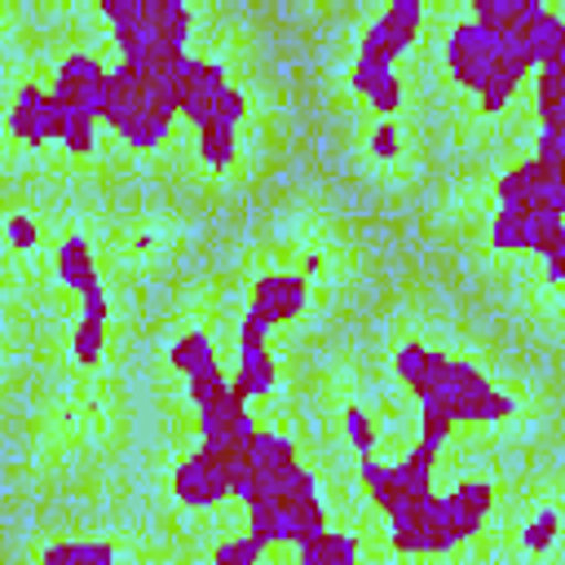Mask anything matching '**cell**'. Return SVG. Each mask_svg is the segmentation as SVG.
Instances as JSON below:
<instances>
[{"instance_id": "obj_1", "label": "cell", "mask_w": 565, "mask_h": 565, "mask_svg": "<svg viewBox=\"0 0 565 565\" xmlns=\"http://www.w3.org/2000/svg\"><path fill=\"white\" fill-rule=\"evenodd\" d=\"M234 463H238V459H230L225 450L199 441V450H190V455L177 463V472H172V494H177V503L203 512V508H216L221 499H230Z\"/></svg>"}, {"instance_id": "obj_2", "label": "cell", "mask_w": 565, "mask_h": 565, "mask_svg": "<svg viewBox=\"0 0 565 565\" xmlns=\"http://www.w3.org/2000/svg\"><path fill=\"white\" fill-rule=\"evenodd\" d=\"M419 22H424V9L419 0H393L362 35H358V57L362 66H380V71H393V62L415 44L419 35Z\"/></svg>"}, {"instance_id": "obj_3", "label": "cell", "mask_w": 565, "mask_h": 565, "mask_svg": "<svg viewBox=\"0 0 565 565\" xmlns=\"http://www.w3.org/2000/svg\"><path fill=\"white\" fill-rule=\"evenodd\" d=\"M66 119H71V110H66V106L53 97V88L22 84V88L13 93V102H9L4 128H9V132L22 141V146L40 150V146H49V141H57V137H62Z\"/></svg>"}, {"instance_id": "obj_4", "label": "cell", "mask_w": 565, "mask_h": 565, "mask_svg": "<svg viewBox=\"0 0 565 565\" xmlns=\"http://www.w3.org/2000/svg\"><path fill=\"white\" fill-rule=\"evenodd\" d=\"M441 57H446V75H450L459 88L481 93V84H486L490 71H494V35H490L481 22L463 18V22H455V26L446 31Z\"/></svg>"}, {"instance_id": "obj_5", "label": "cell", "mask_w": 565, "mask_h": 565, "mask_svg": "<svg viewBox=\"0 0 565 565\" xmlns=\"http://www.w3.org/2000/svg\"><path fill=\"white\" fill-rule=\"evenodd\" d=\"M388 543L402 556H446V552L459 547L450 539V530H446V508H441L437 494L415 503V508H406L402 516H393L388 521Z\"/></svg>"}, {"instance_id": "obj_6", "label": "cell", "mask_w": 565, "mask_h": 565, "mask_svg": "<svg viewBox=\"0 0 565 565\" xmlns=\"http://www.w3.org/2000/svg\"><path fill=\"white\" fill-rule=\"evenodd\" d=\"M106 79L110 71L102 66V57L93 53H66L53 71V97L75 110V115H93L102 124V97H106Z\"/></svg>"}, {"instance_id": "obj_7", "label": "cell", "mask_w": 565, "mask_h": 565, "mask_svg": "<svg viewBox=\"0 0 565 565\" xmlns=\"http://www.w3.org/2000/svg\"><path fill=\"white\" fill-rule=\"evenodd\" d=\"M172 88H177V110L199 128L212 119V106L230 88V75L216 57H185L172 75Z\"/></svg>"}, {"instance_id": "obj_8", "label": "cell", "mask_w": 565, "mask_h": 565, "mask_svg": "<svg viewBox=\"0 0 565 565\" xmlns=\"http://www.w3.org/2000/svg\"><path fill=\"white\" fill-rule=\"evenodd\" d=\"M305 305H309V278L291 274V269H274V274H260L252 282L247 318H256L260 327H278V322L300 318Z\"/></svg>"}, {"instance_id": "obj_9", "label": "cell", "mask_w": 565, "mask_h": 565, "mask_svg": "<svg viewBox=\"0 0 565 565\" xmlns=\"http://www.w3.org/2000/svg\"><path fill=\"white\" fill-rule=\"evenodd\" d=\"M446 508V530L455 543H468L481 534L490 508H494V481L490 477H459L455 490L441 499Z\"/></svg>"}, {"instance_id": "obj_10", "label": "cell", "mask_w": 565, "mask_h": 565, "mask_svg": "<svg viewBox=\"0 0 565 565\" xmlns=\"http://www.w3.org/2000/svg\"><path fill=\"white\" fill-rule=\"evenodd\" d=\"M446 362H450V358L437 353V349H428L424 340H406V344L393 353V371H397V380L415 393V402H428V397L441 393Z\"/></svg>"}, {"instance_id": "obj_11", "label": "cell", "mask_w": 565, "mask_h": 565, "mask_svg": "<svg viewBox=\"0 0 565 565\" xmlns=\"http://www.w3.org/2000/svg\"><path fill=\"white\" fill-rule=\"evenodd\" d=\"M358 477H362V490L371 494V503L393 521L402 516L406 508H415V494H411V481L402 472V463H380L375 455H362L358 459Z\"/></svg>"}, {"instance_id": "obj_12", "label": "cell", "mask_w": 565, "mask_h": 565, "mask_svg": "<svg viewBox=\"0 0 565 565\" xmlns=\"http://www.w3.org/2000/svg\"><path fill=\"white\" fill-rule=\"evenodd\" d=\"M141 31L150 40L185 53V44L194 35V13L185 0H141Z\"/></svg>"}, {"instance_id": "obj_13", "label": "cell", "mask_w": 565, "mask_h": 565, "mask_svg": "<svg viewBox=\"0 0 565 565\" xmlns=\"http://www.w3.org/2000/svg\"><path fill=\"white\" fill-rule=\"evenodd\" d=\"M53 269H57V282H62V287H71V291H79V296L102 291V287H97L93 247H88V238H84V234H66V238L57 243V252H53Z\"/></svg>"}, {"instance_id": "obj_14", "label": "cell", "mask_w": 565, "mask_h": 565, "mask_svg": "<svg viewBox=\"0 0 565 565\" xmlns=\"http://www.w3.org/2000/svg\"><path fill=\"white\" fill-rule=\"evenodd\" d=\"M252 463L260 468V477L269 481V490L278 494L305 463H300V455H296V441L291 437H282V433H260V441H256V450H252Z\"/></svg>"}, {"instance_id": "obj_15", "label": "cell", "mask_w": 565, "mask_h": 565, "mask_svg": "<svg viewBox=\"0 0 565 565\" xmlns=\"http://www.w3.org/2000/svg\"><path fill=\"white\" fill-rule=\"evenodd\" d=\"M543 9H547L543 0H472V22H481L494 40H503V35H516Z\"/></svg>"}, {"instance_id": "obj_16", "label": "cell", "mask_w": 565, "mask_h": 565, "mask_svg": "<svg viewBox=\"0 0 565 565\" xmlns=\"http://www.w3.org/2000/svg\"><path fill=\"white\" fill-rule=\"evenodd\" d=\"M521 35H525L530 49H534V71H556V66L565 62V18H561V13L543 9L539 18H530V22L521 26Z\"/></svg>"}, {"instance_id": "obj_17", "label": "cell", "mask_w": 565, "mask_h": 565, "mask_svg": "<svg viewBox=\"0 0 565 565\" xmlns=\"http://www.w3.org/2000/svg\"><path fill=\"white\" fill-rule=\"evenodd\" d=\"M278 508H282V543L300 547V543H309V539H318L327 530V508H322L318 494H309V499H278Z\"/></svg>"}, {"instance_id": "obj_18", "label": "cell", "mask_w": 565, "mask_h": 565, "mask_svg": "<svg viewBox=\"0 0 565 565\" xmlns=\"http://www.w3.org/2000/svg\"><path fill=\"white\" fill-rule=\"evenodd\" d=\"M516 411H521V406H516V397H512V393H503V388H494V384L450 406L455 424H499V419H512Z\"/></svg>"}, {"instance_id": "obj_19", "label": "cell", "mask_w": 565, "mask_h": 565, "mask_svg": "<svg viewBox=\"0 0 565 565\" xmlns=\"http://www.w3.org/2000/svg\"><path fill=\"white\" fill-rule=\"evenodd\" d=\"M358 534H340V530H322L318 539L300 543V565H358Z\"/></svg>"}, {"instance_id": "obj_20", "label": "cell", "mask_w": 565, "mask_h": 565, "mask_svg": "<svg viewBox=\"0 0 565 565\" xmlns=\"http://www.w3.org/2000/svg\"><path fill=\"white\" fill-rule=\"evenodd\" d=\"M40 565H115L110 539H75V543H49L40 552Z\"/></svg>"}, {"instance_id": "obj_21", "label": "cell", "mask_w": 565, "mask_h": 565, "mask_svg": "<svg viewBox=\"0 0 565 565\" xmlns=\"http://www.w3.org/2000/svg\"><path fill=\"white\" fill-rule=\"evenodd\" d=\"M234 154H238V128H230L221 119L199 124V159L212 172H230L234 168Z\"/></svg>"}, {"instance_id": "obj_22", "label": "cell", "mask_w": 565, "mask_h": 565, "mask_svg": "<svg viewBox=\"0 0 565 565\" xmlns=\"http://www.w3.org/2000/svg\"><path fill=\"white\" fill-rule=\"evenodd\" d=\"M172 119H177V115H168L163 106H154V102H146V106H141V110L132 115V124H128V128H124L119 137H124V141H128L132 150H154V146H159V141L168 137V128H172Z\"/></svg>"}, {"instance_id": "obj_23", "label": "cell", "mask_w": 565, "mask_h": 565, "mask_svg": "<svg viewBox=\"0 0 565 565\" xmlns=\"http://www.w3.org/2000/svg\"><path fill=\"white\" fill-rule=\"evenodd\" d=\"M274 380H278L274 353H260V358H247V362H238V366H234L230 388L247 402V397H269V393H274Z\"/></svg>"}, {"instance_id": "obj_24", "label": "cell", "mask_w": 565, "mask_h": 565, "mask_svg": "<svg viewBox=\"0 0 565 565\" xmlns=\"http://www.w3.org/2000/svg\"><path fill=\"white\" fill-rule=\"evenodd\" d=\"M168 362L190 380L194 371H203L207 362H216V353H212V340H207V331H181L172 344H168Z\"/></svg>"}, {"instance_id": "obj_25", "label": "cell", "mask_w": 565, "mask_h": 565, "mask_svg": "<svg viewBox=\"0 0 565 565\" xmlns=\"http://www.w3.org/2000/svg\"><path fill=\"white\" fill-rule=\"evenodd\" d=\"M561 243H565V216H556V212H530L525 216V252L547 260Z\"/></svg>"}, {"instance_id": "obj_26", "label": "cell", "mask_w": 565, "mask_h": 565, "mask_svg": "<svg viewBox=\"0 0 565 565\" xmlns=\"http://www.w3.org/2000/svg\"><path fill=\"white\" fill-rule=\"evenodd\" d=\"M102 349H106V322L93 318V313H79L75 331H71V353L79 366H97L102 362Z\"/></svg>"}, {"instance_id": "obj_27", "label": "cell", "mask_w": 565, "mask_h": 565, "mask_svg": "<svg viewBox=\"0 0 565 565\" xmlns=\"http://www.w3.org/2000/svg\"><path fill=\"white\" fill-rule=\"evenodd\" d=\"M247 534H252L260 547L282 543V508H278V499H274V494H269L265 503L247 508Z\"/></svg>"}, {"instance_id": "obj_28", "label": "cell", "mask_w": 565, "mask_h": 565, "mask_svg": "<svg viewBox=\"0 0 565 565\" xmlns=\"http://www.w3.org/2000/svg\"><path fill=\"white\" fill-rule=\"evenodd\" d=\"M57 146H62L66 154H75V159H88V154H93V146H97V119H93V115H75V110H71V119H66V128H62Z\"/></svg>"}, {"instance_id": "obj_29", "label": "cell", "mask_w": 565, "mask_h": 565, "mask_svg": "<svg viewBox=\"0 0 565 565\" xmlns=\"http://www.w3.org/2000/svg\"><path fill=\"white\" fill-rule=\"evenodd\" d=\"M490 243L503 252H525V216L512 207H494V225H490Z\"/></svg>"}, {"instance_id": "obj_30", "label": "cell", "mask_w": 565, "mask_h": 565, "mask_svg": "<svg viewBox=\"0 0 565 565\" xmlns=\"http://www.w3.org/2000/svg\"><path fill=\"white\" fill-rule=\"evenodd\" d=\"M340 424H344V437L353 441L358 455H375V437H380V433H375V419H371L362 406L349 402V406L340 411Z\"/></svg>"}, {"instance_id": "obj_31", "label": "cell", "mask_w": 565, "mask_h": 565, "mask_svg": "<svg viewBox=\"0 0 565 565\" xmlns=\"http://www.w3.org/2000/svg\"><path fill=\"white\" fill-rule=\"evenodd\" d=\"M516 84H521V75H508V71H490V79H486V84H481V93H477V106H481L486 115H499V110L512 102Z\"/></svg>"}, {"instance_id": "obj_32", "label": "cell", "mask_w": 565, "mask_h": 565, "mask_svg": "<svg viewBox=\"0 0 565 565\" xmlns=\"http://www.w3.org/2000/svg\"><path fill=\"white\" fill-rule=\"evenodd\" d=\"M556 530H561V512H556V508H539V516L521 530V547L539 556V552H547V547H552Z\"/></svg>"}, {"instance_id": "obj_33", "label": "cell", "mask_w": 565, "mask_h": 565, "mask_svg": "<svg viewBox=\"0 0 565 565\" xmlns=\"http://www.w3.org/2000/svg\"><path fill=\"white\" fill-rule=\"evenodd\" d=\"M419 411H424V433L419 437H428V441H446L450 437V428H455V415H450V406L441 402V397H428V402H419Z\"/></svg>"}, {"instance_id": "obj_34", "label": "cell", "mask_w": 565, "mask_h": 565, "mask_svg": "<svg viewBox=\"0 0 565 565\" xmlns=\"http://www.w3.org/2000/svg\"><path fill=\"white\" fill-rule=\"evenodd\" d=\"M366 102H371V110H375L380 119H393V115L402 110V102H406V84H402L397 75H388V79H384Z\"/></svg>"}, {"instance_id": "obj_35", "label": "cell", "mask_w": 565, "mask_h": 565, "mask_svg": "<svg viewBox=\"0 0 565 565\" xmlns=\"http://www.w3.org/2000/svg\"><path fill=\"white\" fill-rule=\"evenodd\" d=\"M212 119H221V124L238 128V124L247 119V93H243L238 84H230V88L216 97V106H212Z\"/></svg>"}, {"instance_id": "obj_36", "label": "cell", "mask_w": 565, "mask_h": 565, "mask_svg": "<svg viewBox=\"0 0 565 565\" xmlns=\"http://www.w3.org/2000/svg\"><path fill=\"white\" fill-rule=\"evenodd\" d=\"M371 154H375V159H397V154H402V137H397L393 119H384V124L371 132Z\"/></svg>"}, {"instance_id": "obj_37", "label": "cell", "mask_w": 565, "mask_h": 565, "mask_svg": "<svg viewBox=\"0 0 565 565\" xmlns=\"http://www.w3.org/2000/svg\"><path fill=\"white\" fill-rule=\"evenodd\" d=\"M393 71H380V66H362V62H353V71H349V79H353V93H362V97H371L384 79H388Z\"/></svg>"}, {"instance_id": "obj_38", "label": "cell", "mask_w": 565, "mask_h": 565, "mask_svg": "<svg viewBox=\"0 0 565 565\" xmlns=\"http://www.w3.org/2000/svg\"><path fill=\"white\" fill-rule=\"evenodd\" d=\"M4 234H9V243H13V247H31V243H35V225H31L22 212H9Z\"/></svg>"}, {"instance_id": "obj_39", "label": "cell", "mask_w": 565, "mask_h": 565, "mask_svg": "<svg viewBox=\"0 0 565 565\" xmlns=\"http://www.w3.org/2000/svg\"><path fill=\"white\" fill-rule=\"evenodd\" d=\"M547 282H565V243L547 256Z\"/></svg>"}, {"instance_id": "obj_40", "label": "cell", "mask_w": 565, "mask_h": 565, "mask_svg": "<svg viewBox=\"0 0 565 565\" xmlns=\"http://www.w3.org/2000/svg\"><path fill=\"white\" fill-rule=\"evenodd\" d=\"M84 313H93V318H102V322H106V296H102V291L84 296Z\"/></svg>"}, {"instance_id": "obj_41", "label": "cell", "mask_w": 565, "mask_h": 565, "mask_svg": "<svg viewBox=\"0 0 565 565\" xmlns=\"http://www.w3.org/2000/svg\"><path fill=\"white\" fill-rule=\"evenodd\" d=\"M318 265H322V260H318V252H309V256H305V265H300V274L309 278V274H318Z\"/></svg>"}, {"instance_id": "obj_42", "label": "cell", "mask_w": 565, "mask_h": 565, "mask_svg": "<svg viewBox=\"0 0 565 565\" xmlns=\"http://www.w3.org/2000/svg\"><path fill=\"white\" fill-rule=\"evenodd\" d=\"M260 552H265V547H260V543H256V547H252V552H247V561H243V565H260Z\"/></svg>"}, {"instance_id": "obj_43", "label": "cell", "mask_w": 565, "mask_h": 565, "mask_svg": "<svg viewBox=\"0 0 565 565\" xmlns=\"http://www.w3.org/2000/svg\"><path fill=\"white\" fill-rule=\"evenodd\" d=\"M556 75H561V79H565V62H561V66H556Z\"/></svg>"}]
</instances>
